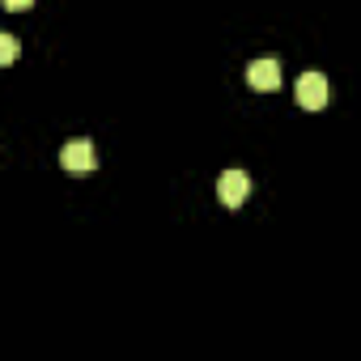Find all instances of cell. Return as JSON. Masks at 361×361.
<instances>
[{
  "label": "cell",
  "instance_id": "cell-5",
  "mask_svg": "<svg viewBox=\"0 0 361 361\" xmlns=\"http://www.w3.org/2000/svg\"><path fill=\"white\" fill-rule=\"evenodd\" d=\"M0 60H5V64L18 60V39L13 35H0Z\"/></svg>",
  "mask_w": 361,
  "mask_h": 361
},
{
  "label": "cell",
  "instance_id": "cell-1",
  "mask_svg": "<svg viewBox=\"0 0 361 361\" xmlns=\"http://www.w3.org/2000/svg\"><path fill=\"white\" fill-rule=\"evenodd\" d=\"M217 196H221V204H226V209H238V204L251 196V174H247L243 166L221 170V178H217Z\"/></svg>",
  "mask_w": 361,
  "mask_h": 361
},
{
  "label": "cell",
  "instance_id": "cell-2",
  "mask_svg": "<svg viewBox=\"0 0 361 361\" xmlns=\"http://www.w3.org/2000/svg\"><path fill=\"white\" fill-rule=\"evenodd\" d=\"M298 102L306 106V111H319L323 102H327V77L323 73H314V68H306L302 77H298Z\"/></svg>",
  "mask_w": 361,
  "mask_h": 361
},
{
  "label": "cell",
  "instance_id": "cell-4",
  "mask_svg": "<svg viewBox=\"0 0 361 361\" xmlns=\"http://www.w3.org/2000/svg\"><path fill=\"white\" fill-rule=\"evenodd\" d=\"M247 81H251L255 90H276V85H281V60H276V56H259V60H251Z\"/></svg>",
  "mask_w": 361,
  "mask_h": 361
},
{
  "label": "cell",
  "instance_id": "cell-3",
  "mask_svg": "<svg viewBox=\"0 0 361 361\" xmlns=\"http://www.w3.org/2000/svg\"><path fill=\"white\" fill-rule=\"evenodd\" d=\"M94 161H98V153H94L90 140H68V145L60 149V166H64L68 174H90Z\"/></svg>",
  "mask_w": 361,
  "mask_h": 361
}]
</instances>
